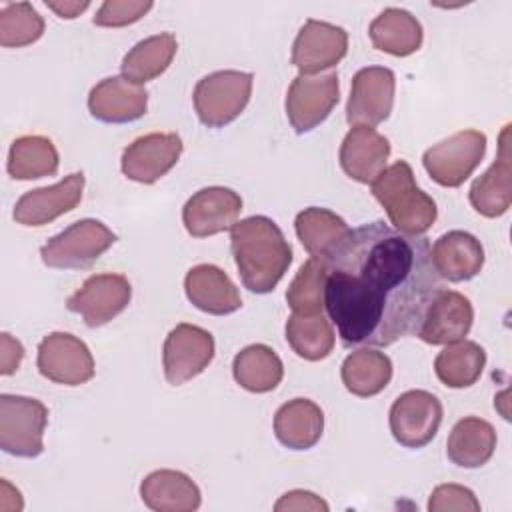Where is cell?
Instances as JSON below:
<instances>
[{"mask_svg":"<svg viewBox=\"0 0 512 512\" xmlns=\"http://www.w3.org/2000/svg\"><path fill=\"white\" fill-rule=\"evenodd\" d=\"M326 266L324 308L346 348H386L416 334L442 288L428 238L382 220L350 230Z\"/></svg>","mask_w":512,"mask_h":512,"instance_id":"obj_1","label":"cell"},{"mask_svg":"<svg viewBox=\"0 0 512 512\" xmlns=\"http://www.w3.org/2000/svg\"><path fill=\"white\" fill-rule=\"evenodd\" d=\"M230 248L244 288L268 294L292 264V248L268 216H250L230 228Z\"/></svg>","mask_w":512,"mask_h":512,"instance_id":"obj_2","label":"cell"},{"mask_svg":"<svg viewBox=\"0 0 512 512\" xmlns=\"http://www.w3.org/2000/svg\"><path fill=\"white\" fill-rule=\"evenodd\" d=\"M370 186L374 198L394 224V230L422 236L434 224L438 216L436 202L418 188L414 172L406 160H398L384 168Z\"/></svg>","mask_w":512,"mask_h":512,"instance_id":"obj_3","label":"cell"},{"mask_svg":"<svg viewBox=\"0 0 512 512\" xmlns=\"http://www.w3.org/2000/svg\"><path fill=\"white\" fill-rule=\"evenodd\" d=\"M254 76L240 70H218L198 80L192 100L198 120L208 128L234 122L250 102Z\"/></svg>","mask_w":512,"mask_h":512,"instance_id":"obj_4","label":"cell"},{"mask_svg":"<svg viewBox=\"0 0 512 512\" xmlns=\"http://www.w3.org/2000/svg\"><path fill=\"white\" fill-rule=\"evenodd\" d=\"M114 242L116 234L106 224L94 218H84L52 236L40 248V258L48 268L84 270L90 268Z\"/></svg>","mask_w":512,"mask_h":512,"instance_id":"obj_5","label":"cell"},{"mask_svg":"<svg viewBox=\"0 0 512 512\" xmlns=\"http://www.w3.org/2000/svg\"><path fill=\"white\" fill-rule=\"evenodd\" d=\"M48 408L28 396H0V448L18 458H36L44 450Z\"/></svg>","mask_w":512,"mask_h":512,"instance_id":"obj_6","label":"cell"},{"mask_svg":"<svg viewBox=\"0 0 512 512\" xmlns=\"http://www.w3.org/2000/svg\"><path fill=\"white\" fill-rule=\"evenodd\" d=\"M486 154V134L478 130H460L428 148L422 156L428 176L444 186H462Z\"/></svg>","mask_w":512,"mask_h":512,"instance_id":"obj_7","label":"cell"},{"mask_svg":"<svg viewBox=\"0 0 512 512\" xmlns=\"http://www.w3.org/2000/svg\"><path fill=\"white\" fill-rule=\"evenodd\" d=\"M340 98L338 74H298L286 94V116L296 134L312 132L320 126Z\"/></svg>","mask_w":512,"mask_h":512,"instance_id":"obj_8","label":"cell"},{"mask_svg":"<svg viewBox=\"0 0 512 512\" xmlns=\"http://www.w3.org/2000/svg\"><path fill=\"white\" fill-rule=\"evenodd\" d=\"M388 422L400 446L424 448L434 440L442 424V402L432 392L408 390L394 400Z\"/></svg>","mask_w":512,"mask_h":512,"instance_id":"obj_9","label":"cell"},{"mask_svg":"<svg viewBox=\"0 0 512 512\" xmlns=\"http://www.w3.org/2000/svg\"><path fill=\"white\" fill-rule=\"evenodd\" d=\"M216 352L208 330L194 324H178L170 330L162 348V366L168 384L180 386L202 374Z\"/></svg>","mask_w":512,"mask_h":512,"instance_id":"obj_10","label":"cell"},{"mask_svg":"<svg viewBox=\"0 0 512 512\" xmlns=\"http://www.w3.org/2000/svg\"><path fill=\"white\" fill-rule=\"evenodd\" d=\"M38 372L50 382L80 386L94 378L90 348L74 334L52 332L38 344Z\"/></svg>","mask_w":512,"mask_h":512,"instance_id":"obj_11","label":"cell"},{"mask_svg":"<svg viewBox=\"0 0 512 512\" xmlns=\"http://www.w3.org/2000/svg\"><path fill=\"white\" fill-rule=\"evenodd\" d=\"M396 76L386 66H368L354 74L352 90L346 104V120L350 126H378L394 106Z\"/></svg>","mask_w":512,"mask_h":512,"instance_id":"obj_12","label":"cell"},{"mask_svg":"<svg viewBox=\"0 0 512 512\" xmlns=\"http://www.w3.org/2000/svg\"><path fill=\"white\" fill-rule=\"evenodd\" d=\"M132 286L122 274H94L76 290L66 308L82 316L86 326L98 328L116 318L130 304Z\"/></svg>","mask_w":512,"mask_h":512,"instance_id":"obj_13","label":"cell"},{"mask_svg":"<svg viewBox=\"0 0 512 512\" xmlns=\"http://www.w3.org/2000/svg\"><path fill=\"white\" fill-rule=\"evenodd\" d=\"M242 198L232 188L208 186L194 192L184 208L182 222L190 236L206 238L230 230L240 216Z\"/></svg>","mask_w":512,"mask_h":512,"instance_id":"obj_14","label":"cell"},{"mask_svg":"<svg viewBox=\"0 0 512 512\" xmlns=\"http://www.w3.org/2000/svg\"><path fill=\"white\" fill-rule=\"evenodd\" d=\"M182 154L176 132H152L136 138L122 152V174L140 184H154L166 176Z\"/></svg>","mask_w":512,"mask_h":512,"instance_id":"obj_15","label":"cell"},{"mask_svg":"<svg viewBox=\"0 0 512 512\" xmlns=\"http://www.w3.org/2000/svg\"><path fill=\"white\" fill-rule=\"evenodd\" d=\"M348 52V34L344 28L322 22L306 20L292 44V64L300 74H320L336 66Z\"/></svg>","mask_w":512,"mask_h":512,"instance_id":"obj_16","label":"cell"},{"mask_svg":"<svg viewBox=\"0 0 512 512\" xmlns=\"http://www.w3.org/2000/svg\"><path fill=\"white\" fill-rule=\"evenodd\" d=\"M84 192V174L74 172L60 182L22 194L14 206V220L22 226H44L74 210Z\"/></svg>","mask_w":512,"mask_h":512,"instance_id":"obj_17","label":"cell"},{"mask_svg":"<svg viewBox=\"0 0 512 512\" xmlns=\"http://www.w3.org/2000/svg\"><path fill=\"white\" fill-rule=\"evenodd\" d=\"M472 320L474 310L470 300L456 290L440 288L430 302L416 336L432 346L450 344L464 340L472 328Z\"/></svg>","mask_w":512,"mask_h":512,"instance_id":"obj_18","label":"cell"},{"mask_svg":"<svg viewBox=\"0 0 512 512\" xmlns=\"http://www.w3.org/2000/svg\"><path fill=\"white\" fill-rule=\"evenodd\" d=\"M472 208L486 216L498 218L508 212L512 204V154H510V124L502 128L498 140L496 162L474 180L468 192Z\"/></svg>","mask_w":512,"mask_h":512,"instance_id":"obj_19","label":"cell"},{"mask_svg":"<svg viewBox=\"0 0 512 512\" xmlns=\"http://www.w3.org/2000/svg\"><path fill=\"white\" fill-rule=\"evenodd\" d=\"M148 108V92L124 76L100 80L88 96L90 114L106 124H126L142 118Z\"/></svg>","mask_w":512,"mask_h":512,"instance_id":"obj_20","label":"cell"},{"mask_svg":"<svg viewBox=\"0 0 512 512\" xmlns=\"http://www.w3.org/2000/svg\"><path fill=\"white\" fill-rule=\"evenodd\" d=\"M390 142L370 126H352L340 146V166L352 180L372 184L386 168Z\"/></svg>","mask_w":512,"mask_h":512,"instance_id":"obj_21","label":"cell"},{"mask_svg":"<svg viewBox=\"0 0 512 512\" xmlns=\"http://www.w3.org/2000/svg\"><path fill=\"white\" fill-rule=\"evenodd\" d=\"M434 270L448 282H466L480 274L484 266V248L480 240L464 230L442 234L430 248Z\"/></svg>","mask_w":512,"mask_h":512,"instance_id":"obj_22","label":"cell"},{"mask_svg":"<svg viewBox=\"0 0 512 512\" xmlns=\"http://www.w3.org/2000/svg\"><path fill=\"white\" fill-rule=\"evenodd\" d=\"M186 298L202 312L226 316L242 306V298L228 274L214 264H198L184 278Z\"/></svg>","mask_w":512,"mask_h":512,"instance_id":"obj_23","label":"cell"},{"mask_svg":"<svg viewBox=\"0 0 512 512\" xmlns=\"http://www.w3.org/2000/svg\"><path fill=\"white\" fill-rule=\"evenodd\" d=\"M142 502L156 512H194L202 496L196 482L178 470H154L140 484Z\"/></svg>","mask_w":512,"mask_h":512,"instance_id":"obj_24","label":"cell"},{"mask_svg":"<svg viewBox=\"0 0 512 512\" xmlns=\"http://www.w3.org/2000/svg\"><path fill=\"white\" fill-rule=\"evenodd\" d=\"M324 432V412L308 398H294L282 404L274 416V434L290 450L312 448Z\"/></svg>","mask_w":512,"mask_h":512,"instance_id":"obj_25","label":"cell"},{"mask_svg":"<svg viewBox=\"0 0 512 512\" xmlns=\"http://www.w3.org/2000/svg\"><path fill=\"white\" fill-rule=\"evenodd\" d=\"M296 236L312 258L328 260L348 238L350 226L328 208L310 206L294 220Z\"/></svg>","mask_w":512,"mask_h":512,"instance_id":"obj_26","label":"cell"},{"mask_svg":"<svg viewBox=\"0 0 512 512\" xmlns=\"http://www.w3.org/2000/svg\"><path fill=\"white\" fill-rule=\"evenodd\" d=\"M496 450V430L478 416L458 420L446 442V456L460 468L484 466Z\"/></svg>","mask_w":512,"mask_h":512,"instance_id":"obj_27","label":"cell"},{"mask_svg":"<svg viewBox=\"0 0 512 512\" xmlns=\"http://www.w3.org/2000/svg\"><path fill=\"white\" fill-rule=\"evenodd\" d=\"M368 36L376 50L392 56H410L422 46V26L408 10L386 8L370 24Z\"/></svg>","mask_w":512,"mask_h":512,"instance_id":"obj_28","label":"cell"},{"mask_svg":"<svg viewBox=\"0 0 512 512\" xmlns=\"http://www.w3.org/2000/svg\"><path fill=\"white\" fill-rule=\"evenodd\" d=\"M178 50L176 36L172 32H160L140 40L122 60V76L134 84H146L158 78L172 64Z\"/></svg>","mask_w":512,"mask_h":512,"instance_id":"obj_29","label":"cell"},{"mask_svg":"<svg viewBox=\"0 0 512 512\" xmlns=\"http://www.w3.org/2000/svg\"><path fill=\"white\" fill-rule=\"evenodd\" d=\"M346 390L360 398L380 394L392 380V362L384 352L360 348L346 356L340 370Z\"/></svg>","mask_w":512,"mask_h":512,"instance_id":"obj_30","label":"cell"},{"mask_svg":"<svg viewBox=\"0 0 512 512\" xmlns=\"http://www.w3.org/2000/svg\"><path fill=\"white\" fill-rule=\"evenodd\" d=\"M232 374L244 390L264 394L282 382L284 366L280 356L270 346L252 344L234 356Z\"/></svg>","mask_w":512,"mask_h":512,"instance_id":"obj_31","label":"cell"},{"mask_svg":"<svg viewBox=\"0 0 512 512\" xmlns=\"http://www.w3.org/2000/svg\"><path fill=\"white\" fill-rule=\"evenodd\" d=\"M486 366V352L478 342L456 340L446 344L434 360L438 380L448 388H468L478 382Z\"/></svg>","mask_w":512,"mask_h":512,"instance_id":"obj_32","label":"cell"},{"mask_svg":"<svg viewBox=\"0 0 512 512\" xmlns=\"http://www.w3.org/2000/svg\"><path fill=\"white\" fill-rule=\"evenodd\" d=\"M58 150L50 138L30 134L12 142L6 170L14 180H36L58 172Z\"/></svg>","mask_w":512,"mask_h":512,"instance_id":"obj_33","label":"cell"},{"mask_svg":"<svg viewBox=\"0 0 512 512\" xmlns=\"http://www.w3.org/2000/svg\"><path fill=\"white\" fill-rule=\"evenodd\" d=\"M286 340L300 358L318 362L332 352L336 336L330 320L322 312L312 316L290 314L286 322Z\"/></svg>","mask_w":512,"mask_h":512,"instance_id":"obj_34","label":"cell"},{"mask_svg":"<svg viewBox=\"0 0 512 512\" xmlns=\"http://www.w3.org/2000/svg\"><path fill=\"white\" fill-rule=\"evenodd\" d=\"M328 266L326 260L308 258L286 290V302L292 314H320L324 308V286Z\"/></svg>","mask_w":512,"mask_h":512,"instance_id":"obj_35","label":"cell"},{"mask_svg":"<svg viewBox=\"0 0 512 512\" xmlns=\"http://www.w3.org/2000/svg\"><path fill=\"white\" fill-rule=\"evenodd\" d=\"M44 34V20L28 2H10L0 10V44L22 48Z\"/></svg>","mask_w":512,"mask_h":512,"instance_id":"obj_36","label":"cell"},{"mask_svg":"<svg viewBox=\"0 0 512 512\" xmlns=\"http://www.w3.org/2000/svg\"><path fill=\"white\" fill-rule=\"evenodd\" d=\"M150 8V0H106L92 22L102 28H122L138 22Z\"/></svg>","mask_w":512,"mask_h":512,"instance_id":"obj_37","label":"cell"},{"mask_svg":"<svg viewBox=\"0 0 512 512\" xmlns=\"http://www.w3.org/2000/svg\"><path fill=\"white\" fill-rule=\"evenodd\" d=\"M430 512H478L480 502L474 492L460 484H440L432 490L428 500Z\"/></svg>","mask_w":512,"mask_h":512,"instance_id":"obj_38","label":"cell"},{"mask_svg":"<svg viewBox=\"0 0 512 512\" xmlns=\"http://www.w3.org/2000/svg\"><path fill=\"white\" fill-rule=\"evenodd\" d=\"M276 512H290V510H314V512H328V504L308 490H290L274 504Z\"/></svg>","mask_w":512,"mask_h":512,"instance_id":"obj_39","label":"cell"},{"mask_svg":"<svg viewBox=\"0 0 512 512\" xmlns=\"http://www.w3.org/2000/svg\"><path fill=\"white\" fill-rule=\"evenodd\" d=\"M0 374L10 376L18 370L22 358H24V346L12 338L8 332L0 334Z\"/></svg>","mask_w":512,"mask_h":512,"instance_id":"obj_40","label":"cell"},{"mask_svg":"<svg viewBox=\"0 0 512 512\" xmlns=\"http://www.w3.org/2000/svg\"><path fill=\"white\" fill-rule=\"evenodd\" d=\"M46 6L50 10H54L60 18H66V20H72L76 16H80L88 6L90 2H46Z\"/></svg>","mask_w":512,"mask_h":512,"instance_id":"obj_41","label":"cell"}]
</instances>
